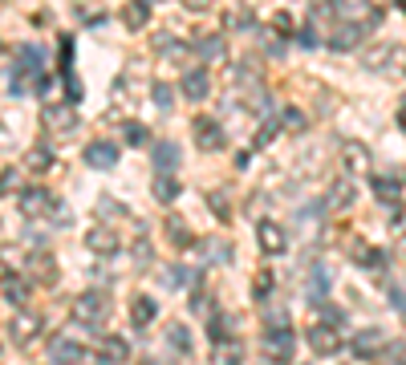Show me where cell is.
Wrapping results in <instances>:
<instances>
[{"label":"cell","mask_w":406,"mask_h":365,"mask_svg":"<svg viewBox=\"0 0 406 365\" xmlns=\"http://www.w3.org/2000/svg\"><path fill=\"white\" fill-rule=\"evenodd\" d=\"M122 21H126V29H142V25L150 21V12H146V4H142V0H135V4H126Z\"/></svg>","instance_id":"obj_20"},{"label":"cell","mask_w":406,"mask_h":365,"mask_svg":"<svg viewBox=\"0 0 406 365\" xmlns=\"http://www.w3.org/2000/svg\"><path fill=\"white\" fill-rule=\"evenodd\" d=\"M374 191H378V199H386V203L398 199V182L394 179H374Z\"/></svg>","instance_id":"obj_31"},{"label":"cell","mask_w":406,"mask_h":365,"mask_svg":"<svg viewBox=\"0 0 406 365\" xmlns=\"http://www.w3.org/2000/svg\"><path fill=\"white\" fill-rule=\"evenodd\" d=\"M179 146H175V142H159V146H155V167H159V171H163V175H175V167H179Z\"/></svg>","instance_id":"obj_12"},{"label":"cell","mask_w":406,"mask_h":365,"mask_svg":"<svg viewBox=\"0 0 406 365\" xmlns=\"http://www.w3.org/2000/svg\"><path fill=\"white\" fill-rule=\"evenodd\" d=\"M256 239H260V248L264 252H272V256H280L289 244H284V228L280 224H272V220H264L260 228H256Z\"/></svg>","instance_id":"obj_8"},{"label":"cell","mask_w":406,"mask_h":365,"mask_svg":"<svg viewBox=\"0 0 406 365\" xmlns=\"http://www.w3.org/2000/svg\"><path fill=\"white\" fill-rule=\"evenodd\" d=\"M131 320H135L138 329L150 325V320H155V301H150V296H138L135 305H131Z\"/></svg>","instance_id":"obj_17"},{"label":"cell","mask_w":406,"mask_h":365,"mask_svg":"<svg viewBox=\"0 0 406 365\" xmlns=\"http://www.w3.org/2000/svg\"><path fill=\"white\" fill-rule=\"evenodd\" d=\"M106 313H110V305H106L102 292H86V296H78V305H74V317L82 320V325H98V320H106Z\"/></svg>","instance_id":"obj_2"},{"label":"cell","mask_w":406,"mask_h":365,"mask_svg":"<svg viewBox=\"0 0 406 365\" xmlns=\"http://www.w3.org/2000/svg\"><path fill=\"white\" fill-rule=\"evenodd\" d=\"M346 163H350L354 171H365V167H370V154H365L361 146H346Z\"/></svg>","instance_id":"obj_30"},{"label":"cell","mask_w":406,"mask_h":365,"mask_svg":"<svg viewBox=\"0 0 406 365\" xmlns=\"http://www.w3.org/2000/svg\"><path fill=\"white\" fill-rule=\"evenodd\" d=\"M260 349H264V357H272V362H293V349H297V333H293L289 325H280V329H269V333L260 337Z\"/></svg>","instance_id":"obj_1"},{"label":"cell","mask_w":406,"mask_h":365,"mask_svg":"<svg viewBox=\"0 0 406 365\" xmlns=\"http://www.w3.org/2000/svg\"><path fill=\"white\" fill-rule=\"evenodd\" d=\"M183 4H187V8H195V12H203V8H212L216 0H183Z\"/></svg>","instance_id":"obj_42"},{"label":"cell","mask_w":406,"mask_h":365,"mask_svg":"<svg viewBox=\"0 0 406 365\" xmlns=\"http://www.w3.org/2000/svg\"><path fill=\"white\" fill-rule=\"evenodd\" d=\"M155 102H159L163 110H171V106H175V90H171V86H155Z\"/></svg>","instance_id":"obj_33"},{"label":"cell","mask_w":406,"mask_h":365,"mask_svg":"<svg viewBox=\"0 0 406 365\" xmlns=\"http://www.w3.org/2000/svg\"><path fill=\"white\" fill-rule=\"evenodd\" d=\"M317 313L329 320V325H341V313H337V309H329V305H317Z\"/></svg>","instance_id":"obj_38"},{"label":"cell","mask_w":406,"mask_h":365,"mask_svg":"<svg viewBox=\"0 0 406 365\" xmlns=\"http://www.w3.org/2000/svg\"><path fill=\"white\" fill-rule=\"evenodd\" d=\"M187 284H199V272H195V268L179 264V268L167 272V288H187Z\"/></svg>","instance_id":"obj_18"},{"label":"cell","mask_w":406,"mask_h":365,"mask_svg":"<svg viewBox=\"0 0 406 365\" xmlns=\"http://www.w3.org/2000/svg\"><path fill=\"white\" fill-rule=\"evenodd\" d=\"M297 37H301V45H305V49H313V45H317V33H313V29H301Z\"/></svg>","instance_id":"obj_41"},{"label":"cell","mask_w":406,"mask_h":365,"mask_svg":"<svg viewBox=\"0 0 406 365\" xmlns=\"http://www.w3.org/2000/svg\"><path fill=\"white\" fill-rule=\"evenodd\" d=\"M82 357H86V353H82V345H78V341L57 337V341L49 345V362H53V365H78Z\"/></svg>","instance_id":"obj_6"},{"label":"cell","mask_w":406,"mask_h":365,"mask_svg":"<svg viewBox=\"0 0 406 365\" xmlns=\"http://www.w3.org/2000/svg\"><path fill=\"white\" fill-rule=\"evenodd\" d=\"M86 163L98 167V171H110V167L118 163V146H114V142H90V146H86Z\"/></svg>","instance_id":"obj_5"},{"label":"cell","mask_w":406,"mask_h":365,"mask_svg":"<svg viewBox=\"0 0 406 365\" xmlns=\"http://www.w3.org/2000/svg\"><path fill=\"white\" fill-rule=\"evenodd\" d=\"M212 211H216L220 220H227V199H224V195H220V191L212 195Z\"/></svg>","instance_id":"obj_36"},{"label":"cell","mask_w":406,"mask_h":365,"mask_svg":"<svg viewBox=\"0 0 406 365\" xmlns=\"http://www.w3.org/2000/svg\"><path fill=\"white\" fill-rule=\"evenodd\" d=\"M142 365H155V362H142Z\"/></svg>","instance_id":"obj_46"},{"label":"cell","mask_w":406,"mask_h":365,"mask_svg":"<svg viewBox=\"0 0 406 365\" xmlns=\"http://www.w3.org/2000/svg\"><path fill=\"white\" fill-rule=\"evenodd\" d=\"M269 288H272V276H269V272H260V276H256V296H264Z\"/></svg>","instance_id":"obj_40"},{"label":"cell","mask_w":406,"mask_h":365,"mask_svg":"<svg viewBox=\"0 0 406 365\" xmlns=\"http://www.w3.org/2000/svg\"><path fill=\"white\" fill-rule=\"evenodd\" d=\"M21 203H25V215H45L53 199H49V191L37 187V191H25V199H21Z\"/></svg>","instance_id":"obj_15"},{"label":"cell","mask_w":406,"mask_h":365,"mask_svg":"<svg viewBox=\"0 0 406 365\" xmlns=\"http://www.w3.org/2000/svg\"><path fill=\"white\" fill-rule=\"evenodd\" d=\"M167 337H171V349H179V353H191V333H187L183 325H171V329H167Z\"/></svg>","instance_id":"obj_25"},{"label":"cell","mask_w":406,"mask_h":365,"mask_svg":"<svg viewBox=\"0 0 406 365\" xmlns=\"http://www.w3.org/2000/svg\"><path fill=\"white\" fill-rule=\"evenodd\" d=\"M390 301H394V309L406 317V292H403V288H390Z\"/></svg>","instance_id":"obj_39"},{"label":"cell","mask_w":406,"mask_h":365,"mask_svg":"<svg viewBox=\"0 0 406 365\" xmlns=\"http://www.w3.org/2000/svg\"><path fill=\"white\" fill-rule=\"evenodd\" d=\"M212 337H216V341H224L227 337V317H220V313L212 317Z\"/></svg>","instance_id":"obj_35"},{"label":"cell","mask_w":406,"mask_h":365,"mask_svg":"<svg viewBox=\"0 0 406 365\" xmlns=\"http://www.w3.org/2000/svg\"><path fill=\"white\" fill-rule=\"evenodd\" d=\"M264 320H269L272 329H280V325H289V317H284L280 309H269V313H264Z\"/></svg>","instance_id":"obj_37"},{"label":"cell","mask_w":406,"mask_h":365,"mask_svg":"<svg viewBox=\"0 0 406 365\" xmlns=\"http://www.w3.org/2000/svg\"><path fill=\"white\" fill-rule=\"evenodd\" d=\"M175 195H179V182L171 179V175H159V179H155V199H163V203H171Z\"/></svg>","instance_id":"obj_22"},{"label":"cell","mask_w":406,"mask_h":365,"mask_svg":"<svg viewBox=\"0 0 406 365\" xmlns=\"http://www.w3.org/2000/svg\"><path fill=\"white\" fill-rule=\"evenodd\" d=\"M220 53H224V41H220V37H207V41H199V57H203V61H216Z\"/></svg>","instance_id":"obj_29"},{"label":"cell","mask_w":406,"mask_h":365,"mask_svg":"<svg viewBox=\"0 0 406 365\" xmlns=\"http://www.w3.org/2000/svg\"><path fill=\"white\" fill-rule=\"evenodd\" d=\"M29 268H37V280H41V284H53V260H49L45 252H41V256H37Z\"/></svg>","instance_id":"obj_28"},{"label":"cell","mask_w":406,"mask_h":365,"mask_svg":"<svg viewBox=\"0 0 406 365\" xmlns=\"http://www.w3.org/2000/svg\"><path fill=\"white\" fill-rule=\"evenodd\" d=\"M309 345H313L317 353H325V357H333V353L341 349V337H337L333 329H325V325H317L313 333H309Z\"/></svg>","instance_id":"obj_9"},{"label":"cell","mask_w":406,"mask_h":365,"mask_svg":"<svg viewBox=\"0 0 406 365\" xmlns=\"http://www.w3.org/2000/svg\"><path fill=\"white\" fill-rule=\"evenodd\" d=\"M329 284H333V280H329V272H325V268H313V276H309V296H313V301H321V296L329 292Z\"/></svg>","instance_id":"obj_23"},{"label":"cell","mask_w":406,"mask_h":365,"mask_svg":"<svg viewBox=\"0 0 406 365\" xmlns=\"http://www.w3.org/2000/svg\"><path fill=\"white\" fill-rule=\"evenodd\" d=\"M264 365H284V362H272V357H269V362H264Z\"/></svg>","instance_id":"obj_45"},{"label":"cell","mask_w":406,"mask_h":365,"mask_svg":"<svg viewBox=\"0 0 406 365\" xmlns=\"http://www.w3.org/2000/svg\"><path fill=\"white\" fill-rule=\"evenodd\" d=\"M183 93H187L191 102H203V97L212 93V82H207V73H203V69H191V73L183 78Z\"/></svg>","instance_id":"obj_13"},{"label":"cell","mask_w":406,"mask_h":365,"mask_svg":"<svg viewBox=\"0 0 406 365\" xmlns=\"http://www.w3.org/2000/svg\"><path fill=\"white\" fill-rule=\"evenodd\" d=\"M0 292L16 305V309H29V296H33V288H29V280H21V276L4 272L0 276Z\"/></svg>","instance_id":"obj_4"},{"label":"cell","mask_w":406,"mask_h":365,"mask_svg":"<svg viewBox=\"0 0 406 365\" xmlns=\"http://www.w3.org/2000/svg\"><path fill=\"white\" fill-rule=\"evenodd\" d=\"M240 357H244V349L236 345V341H216V365H240Z\"/></svg>","instance_id":"obj_19"},{"label":"cell","mask_w":406,"mask_h":365,"mask_svg":"<svg viewBox=\"0 0 406 365\" xmlns=\"http://www.w3.org/2000/svg\"><path fill=\"white\" fill-rule=\"evenodd\" d=\"M8 333H12L16 341H29V337H37V333H41V317H37V313H29V309H21Z\"/></svg>","instance_id":"obj_10"},{"label":"cell","mask_w":406,"mask_h":365,"mask_svg":"<svg viewBox=\"0 0 406 365\" xmlns=\"http://www.w3.org/2000/svg\"><path fill=\"white\" fill-rule=\"evenodd\" d=\"M280 126H284V130H305V114H297L293 106H284V110H280Z\"/></svg>","instance_id":"obj_26"},{"label":"cell","mask_w":406,"mask_h":365,"mask_svg":"<svg viewBox=\"0 0 406 365\" xmlns=\"http://www.w3.org/2000/svg\"><path fill=\"white\" fill-rule=\"evenodd\" d=\"M90 248L93 252H102V256H114V252H118V239H114L106 228H93L90 231Z\"/></svg>","instance_id":"obj_16"},{"label":"cell","mask_w":406,"mask_h":365,"mask_svg":"<svg viewBox=\"0 0 406 365\" xmlns=\"http://www.w3.org/2000/svg\"><path fill=\"white\" fill-rule=\"evenodd\" d=\"M126 142L131 146H146V126L142 122H126Z\"/></svg>","instance_id":"obj_32"},{"label":"cell","mask_w":406,"mask_h":365,"mask_svg":"<svg viewBox=\"0 0 406 365\" xmlns=\"http://www.w3.org/2000/svg\"><path fill=\"white\" fill-rule=\"evenodd\" d=\"M382 349H386V337H382L378 329H365V333L354 337V353H358V357H374V353H382Z\"/></svg>","instance_id":"obj_11"},{"label":"cell","mask_w":406,"mask_h":365,"mask_svg":"<svg viewBox=\"0 0 406 365\" xmlns=\"http://www.w3.org/2000/svg\"><path fill=\"white\" fill-rule=\"evenodd\" d=\"M167 231L175 235V244H179V248H191V244H195V235L187 231V224H183V220H175V215L167 220Z\"/></svg>","instance_id":"obj_24"},{"label":"cell","mask_w":406,"mask_h":365,"mask_svg":"<svg viewBox=\"0 0 406 365\" xmlns=\"http://www.w3.org/2000/svg\"><path fill=\"white\" fill-rule=\"evenodd\" d=\"M0 187H4V191H12V187H16V171H4V182H0Z\"/></svg>","instance_id":"obj_43"},{"label":"cell","mask_w":406,"mask_h":365,"mask_svg":"<svg viewBox=\"0 0 406 365\" xmlns=\"http://www.w3.org/2000/svg\"><path fill=\"white\" fill-rule=\"evenodd\" d=\"M29 167H37V171H45V167H49V150H45V146H37V150L29 154Z\"/></svg>","instance_id":"obj_34"},{"label":"cell","mask_w":406,"mask_h":365,"mask_svg":"<svg viewBox=\"0 0 406 365\" xmlns=\"http://www.w3.org/2000/svg\"><path fill=\"white\" fill-rule=\"evenodd\" d=\"M74 122H78V118H74L69 106H49L45 110V126L49 130H74Z\"/></svg>","instance_id":"obj_14"},{"label":"cell","mask_w":406,"mask_h":365,"mask_svg":"<svg viewBox=\"0 0 406 365\" xmlns=\"http://www.w3.org/2000/svg\"><path fill=\"white\" fill-rule=\"evenodd\" d=\"M195 142H199L203 150H220V146H224L220 122H212V118H195Z\"/></svg>","instance_id":"obj_7"},{"label":"cell","mask_w":406,"mask_h":365,"mask_svg":"<svg viewBox=\"0 0 406 365\" xmlns=\"http://www.w3.org/2000/svg\"><path fill=\"white\" fill-rule=\"evenodd\" d=\"M354 41H361V29H354V25H346L337 37H333V49H354Z\"/></svg>","instance_id":"obj_27"},{"label":"cell","mask_w":406,"mask_h":365,"mask_svg":"<svg viewBox=\"0 0 406 365\" xmlns=\"http://www.w3.org/2000/svg\"><path fill=\"white\" fill-rule=\"evenodd\" d=\"M350 195H354V187H350V179L333 182V191L325 195V207H346V203H350Z\"/></svg>","instance_id":"obj_21"},{"label":"cell","mask_w":406,"mask_h":365,"mask_svg":"<svg viewBox=\"0 0 406 365\" xmlns=\"http://www.w3.org/2000/svg\"><path fill=\"white\" fill-rule=\"evenodd\" d=\"M98 353H102V362H110V365L131 362V345H126V337H114V333L98 337Z\"/></svg>","instance_id":"obj_3"},{"label":"cell","mask_w":406,"mask_h":365,"mask_svg":"<svg viewBox=\"0 0 406 365\" xmlns=\"http://www.w3.org/2000/svg\"><path fill=\"white\" fill-rule=\"evenodd\" d=\"M398 122H403V130H406V110H403V114H398Z\"/></svg>","instance_id":"obj_44"}]
</instances>
